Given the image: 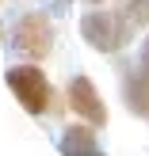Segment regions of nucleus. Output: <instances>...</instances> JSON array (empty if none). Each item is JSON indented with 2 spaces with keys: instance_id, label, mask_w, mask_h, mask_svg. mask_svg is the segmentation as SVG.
<instances>
[{
  "instance_id": "f257e3e1",
  "label": "nucleus",
  "mask_w": 149,
  "mask_h": 156,
  "mask_svg": "<svg viewBox=\"0 0 149 156\" xmlns=\"http://www.w3.org/2000/svg\"><path fill=\"white\" fill-rule=\"evenodd\" d=\"M4 80H8V91L15 95V103H19L27 114H46L54 107V88H50L46 73L35 65V61H27V65H12L4 73Z\"/></svg>"
},
{
  "instance_id": "f03ea898",
  "label": "nucleus",
  "mask_w": 149,
  "mask_h": 156,
  "mask_svg": "<svg viewBox=\"0 0 149 156\" xmlns=\"http://www.w3.org/2000/svg\"><path fill=\"white\" fill-rule=\"evenodd\" d=\"M80 38L92 50H99V53H119L134 34H130L126 23L119 19V12H88L80 19Z\"/></svg>"
},
{
  "instance_id": "7ed1b4c3",
  "label": "nucleus",
  "mask_w": 149,
  "mask_h": 156,
  "mask_svg": "<svg viewBox=\"0 0 149 156\" xmlns=\"http://www.w3.org/2000/svg\"><path fill=\"white\" fill-rule=\"evenodd\" d=\"M12 50L19 53V57H27V61H42L46 53L54 50V27H50V19H46L42 12L19 15V23H15V30H12Z\"/></svg>"
},
{
  "instance_id": "20e7f679",
  "label": "nucleus",
  "mask_w": 149,
  "mask_h": 156,
  "mask_svg": "<svg viewBox=\"0 0 149 156\" xmlns=\"http://www.w3.org/2000/svg\"><path fill=\"white\" fill-rule=\"evenodd\" d=\"M69 107H73L76 118H84L88 126H107V107L99 99L96 84L88 76H73L69 80Z\"/></svg>"
},
{
  "instance_id": "39448f33",
  "label": "nucleus",
  "mask_w": 149,
  "mask_h": 156,
  "mask_svg": "<svg viewBox=\"0 0 149 156\" xmlns=\"http://www.w3.org/2000/svg\"><path fill=\"white\" fill-rule=\"evenodd\" d=\"M58 152L61 156H103L92 126H69L61 133V141H58Z\"/></svg>"
},
{
  "instance_id": "423d86ee",
  "label": "nucleus",
  "mask_w": 149,
  "mask_h": 156,
  "mask_svg": "<svg viewBox=\"0 0 149 156\" xmlns=\"http://www.w3.org/2000/svg\"><path fill=\"white\" fill-rule=\"evenodd\" d=\"M126 107L134 114H142V118H149V69H138L134 76L126 80Z\"/></svg>"
},
{
  "instance_id": "0eeeda50",
  "label": "nucleus",
  "mask_w": 149,
  "mask_h": 156,
  "mask_svg": "<svg viewBox=\"0 0 149 156\" xmlns=\"http://www.w3.org/2000/svg\"><path fill=\"white\" fill-rule=\"evenodd\" d=\"M119 19L126 23L130 34H138L142 27H149V0H119Z\"/></svg>"
},
{
  "instance_id": "6e6552de",
  "label": "nucleus",
  "mask_w": 149,
  "mask_h": 156,
  "mask_svg": "<svg viewBox=\"0 0 149 156\" xmlns=\"http://www.w3.org/2000/svg\"><path fill=\"white\" fill-rule=\"evenodd\" d=\"M138 69H149V34H145V46H142V57H138Z\"/></svg>"
},
{
  "instance_id": "1a4fd4ad",
  "label": "nucleus",
  "mask_w": 149,
  "mask_h": 156,
  "mask_svg": "<svg viewBox=\"0 0 149 156\" xmlns=\"http://www.w3.org/2000/svg\"><path fill=\"white\" fill-rule=\"evenodd\" d=\"M69 4H73V0H50V8H54V12H69Z\"/></svg>"
},
{
  "instance_id": "9d476101",
  "label": "nucleus",
  "mask_w": 149,
  "mask_h": 156,
  "mask_svg": "<svg viewBox=\"0 0 149 156\" xmlns=\"http://www.w3.org/2000/svg\"><path fill=\"white\" fill-rule=\"evenodd\" d=\"M84 4H92V8H96V4H103V0H84Z\"/></svg>"
}]
</instances>
